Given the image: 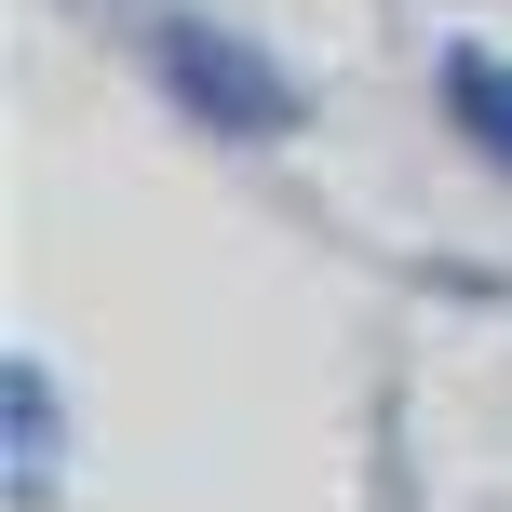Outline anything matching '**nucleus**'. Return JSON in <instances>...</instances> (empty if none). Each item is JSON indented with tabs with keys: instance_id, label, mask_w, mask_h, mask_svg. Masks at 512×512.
<instances>
[{
	"instance_id": "f257e3e1",
	"label": "nucleus",
	"mask_w": 512,
	"mask_h": 512,
	"mask_svg": "<svg viewBox=\"0 0 512 512\" xmlns=\"http://www.w3.org/2000/svg\"><path fill=\"white\" fill-rule=\"evenodd\" d=\"M149 54H162V81H176V108H203V122H230V135H297V81L256 41H230V27H203V14H162Z\"/></svg>"
},
{
	"instance_id": "f03ea898",
	"label": "nucleus",
	"mask_w": 512,
	"mask_h": 512,
	"mask_svg": "<svg viewBox=\"0 0 512 512\" xmlns=\"http://www.w3.org/2000/svg\"><path fill=\"white\" fill-rule=\"evenodd\" d=\"M445 108H459V122L512 162V68H499V54H445Z\"/></svg>"
},
{
	"instance_id": "7ed1b4c3",
	"label": "nucleus",
	"mask_w": 512,
	"mask_h": 512,
	"mask_svg": "<svg viewBox=\"0 0 512 512\" xmlns=\"http://www.w3.org/2000/svg\"><path fill=\"white\" fill-rule=\"evenodd\" d=\"M41 472H54V378H41V364H14V486L41 499Z\"/></svg>"
}]
</instances>
